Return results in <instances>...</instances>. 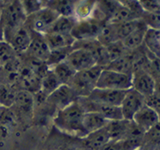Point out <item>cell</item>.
<instances>
[{
  "label": "cell",
  "instance_id": "cell-30",
  "mask_svg": "<svg viewBox=\"0 0 160 150\" xmlns=\"http://www.w3.org/2000/svg\"><path fill=\"white\" fill-rule=\"evenodd\" d=\"M72 47H67V48H58V49H54L51 50L50 56L46 62V63L49 68H52L55 66L57 64L62 62L67 59L69 53L72 51Z\"/></svg>",
  "mask_w": 160,
  "mask_h": 150
},
{
  "label": "cell",
  "instance_id": "cell-36",
  "mask_svg": "<svg viewBox=\"0 0 160 150\" xmlns=\"http://www.w3.org/2000/svg\"><path fill=\"white\" fill-rule=\"evenodd\" d=\"M15 93L11 88L6 85H0V105L4 107H10L14 104Z\"/></svg>",
  "mask_w": 160,
  "mask_h": 150
},
{
  "label": "cell",
  "instance_id": "cell-14",
  "mask_svg": "<svg viewBox=\"0 0 160 150\" xmlns=\"http://www.w3.org/2000/svg\"><path fill=\"white\" fill-rule=\"evenodd\" d=\"M108 121L101 115L95 111L84 112L82 121L83 137L93 132L101 129L106 125Z\"/></svg>",
  "mask_w": 160,
  "mask_h": 150
},
{
  "label": "cell",
  "instance_id": "cell-20",
  "mask_svg": "<svg viewBox=\"0 0 160 150\" xmlns=\"http://www.w3.org/2000/svg\"><path fill=\"white\" fill-rule=\"evenodd\" d=\"M44 39L48 45L51 50L58 49V48L72 47L75 39L69 35H61L52 32H47L44 34Z\"/></svg>",
  "mask_w": 160,
  "mask_h": 150
},
{
  "label": "cell",
  "instance_id": "cell-1",
  "mask_svg": "<svg viewBox=\"0 0 160 150\" xmlns=\"http://www.w3.org/2000/svg\"><path fill=\"white\" fill-rule=\"evenodd\" d=\"M84 110L78 100L65 108L59 110L56 115V126L61 130L71 134H77L83 137L82 121Z\"/></svg>",
  "mask_w": 160,
  "mask_h": 150
},
{
  "label": "cell",
  "instance_id": "cell-39",
  "mask_svg": "<svg viewBox=\"0 0 160 150\" xmlns=\"http://www.w3.org/2000/svg\"><path fill=\"white\" fill-rule=\"evenodd\" d=\"M144 104L149 108L152 109L153 111H157L159 113L160 109V100H159V94L157 91L152 93V95L144 97Z\"/></svg>",
  "mask_w": 160,
  "mask_h": 150
},
{
  "label": "cell",
  "instance_id": "cell-15",
  "mask_svg": "<svg viewBox=\"0 0 160 150\" xmlns=\"http://www.w3.org/2000/svg\"><path fill=\"white\" fill-rule=\"evenodd\" d=\"M31 41V36L29 31L25 27L19 26L16 30H14L8 43L11 45L16 53H19L27 51Z\"/></svg>",
  "mask_w": 160,
  "mask_h": 150
},
{
  "label": "cell",
  "instance_id": "cell-34",
  "mask_svg": "<svg viewBox=\"0 0 160 150\" xmlns=\"http://www.w3.org/2000/svg\"><path fill=\"white\" fill-rule=\"evenodd\" d=\"M138 22H139V20H135L127 21V22L120 23V24H115L118 41H122L128 35L132 33L136 28L138 27Z\"/></svg>",
  "mask_w": 160,
  "mask_h": 150
},
{
  "label": "cell",
  "instance_id": "cell-25",
  "mask_svg": "<svg viewBox=\"0 0 160 150\" xmlns=\"http://www.w3.org/2000/svg\"><path fill=\"white\" fill-rule=\"evenodd\" d=\"M14 104L16 105L20 111L24 112H30L33 109L35 104V98L32 93L26 89H21L15 93Z\"/></svg>",
  "mask_w": 160,
  "mask_h": 150
},
{
  "label": "cell",
  "instance_id": "cell-40",
  "mask_svg": "<svg viewBox=\"0 0 160 150\" xmlns=\"http://www.w3.org/2000/svg\"><path fill=\"white\" fill-rule=\"evenodd\" d=\"M144 11L159 12L158 0H138Z\"/></svg>",
  "mask_w": 160,
  "mask_h": 150
},
{
  "label": "cell",
  "instance_id": "cell-43",
  "mask_svg": "<svg viewBox=\"0 0 160 150\" xmlns=\"http://www.w3.org/2000/svg\"><path fill=\"white\" fill-rule=\"evenodd\" d=\"M138 150H142V149H138Z\"/></svg>",
  "mask_w": 160,
  "mask_h": 150
},
{
  "label": "cell",
  "instance_id": "cell-24",
  "mask_svg": "<svg viewBox=\"0 0 160 150\" xmlns=\"http://www.w3.org/2000/svg\"><path fill=\"white\" fill-rule=\"evenodd\" d=\"M96 40L99 42V44H101L104 47L117 42L118 39L116 35V25L113 23H107L105 25H103L99 30Z\"/></svg>",
  "mask_w": 160,
  "mask_h": 150
},
{
  "label": "cell",
  "instance_id": "cell-8",
  "mask_svg": "<svg viewBox=\"0 0 160 150\" xmlns=\"http://www.w3.org/2000/svg\"><path fill=\"white\" fill-rule=\"evenodd\" d=\"M77 100V95L68 84H61L58 89L48 95L47 100L49 104L55 106V108L59 111Z\"/></svg>",
  "mask_w": 160,
  "mask_h": 150
},
{
  "label": "cell",
  "instance_id": "cell-13",
  "mask_svg": "<svg viewBox=\"0 0 160 150\" xmlns=\"http://www.w3.org/2000/svg\"><path fill=\"white\" fill-rule=\"evenodd\" d=\"M148 29V27L145 25V23L141 19H139L138 27L122 41L125 48L127 50L132 51L140 48L143 44L144 36Z\"/></svg>",
  "mask_w": 160,
  "mask_h": 150
},
{
  "label": "cell",
  "instance_id": "cell-3",
  "mask_svg": "<svg viewBox=\"0 0 160 150\" xmlns=\"http://www.w3.org/2000/svg\"><path fill=\"white\" fill-rule=\"evenodd\" d=\"M95 88L127 90L132 88V75L103 68L96 82Z\"/></svg>",
  "mask_w": 160,
  "mask_h": 150
},
{
  "label": "cell",
  "instance_id": "cell-5",
  "mask_svg": "<svg viewBox=\"0 0 160 150\" xmlns=\"http://www.w3.org/2000/svg\"><path fill=\"white\" fill-rule=\"evenodd\" d=\"M127 90H115V89H99L94 88L90 94L87 96L88 100L92 102L99 105L120 106L125 93Z\"/></svg>",
  "mask_w": 160,
  "mask_h": 150
},
{
  "label": "cell",
  "instance_id": "cell-38",
  "mask_svg": "<svg viewBox=\"0 0 160 150\" xmlns=\"http://www.w3.org/2000/svg\"><path fill=\"white\" fill-rule=\"evenodd\" d=\"M16 122V115L9 107H0V124L8 126L11 128Z\"/></svg>",
  "mask_w": 160,
  "mask_h": 150
},
{
  "label": "cell",
  "instance_id": "cell-29",
  "mask_svg": "<svg viewBox=\"0 0 160 150\" xmlns=\"http://www.w3.org/2000/svg\"><path fill=\"white\" fill-rule=\"evenodd\" d=\"M62 83L59 82L58 78L56 77L52 70L49 68L45 75L42 78V83H41V91L43 92L45 95L47 96L52 93L55 89H57L58 87L61 85Z\"/></svg>",
  "mask_w": 160,
  "mask_h": 150
},
{
  "label": "cell",
  "instance_id": "cell-6",
  "mask_svg": "<svg viewBox=\"0 0 160 150\" xmlns=\"http://www.w3.org/2000/svg\"><path fill=\"white\" fill-rule=\"evenodd\" d=\"M132 89L146 97L156 91V82L146 70H134L132 73Z\"/></svg>",
  "mask_w": 160,
  "mask_h": 150
},
{
  "label": "cell",
  "instance_id": "cell-42",
  "mask_svg": "<svg viewBox=\"0 0 160 150\" xmlns=\"http://www.w3.org/2000/svg\"><path fill=\"white\" fill-rule=\"evenodd\" d=\"M99 150H127L123 140H111Z\"/></svg>",
  "mask_w": 160,
  "mask_h": 150
},
{
  "label": "cell",
  "instance_id": "cell-32",
  "mask_svg": "<svg viewBox=\"0 0 160 150\" xmlns=\"http://www.w3.org/2000/svg\"><path fill=\"white\" fill-rule=\"evenodd\" d=\"M139 20L134 15L132 12L130 10L126 5H121L116 10V13L113 14V16L110 19V23L113 24H120V23L127 22L132 20Z\"/></svg>",
  "mask_w": 160,
  "mask_h": 150
},
{
  "label": "cell",
  "instance_id": "cell-10",
  "mask_svg": "<svg viewBox=\"0 0 160 150\" xmlns=\"http://www.w3.org/2000/svg\"><path fill=\"white\" fill-rule=\"evenodd\" d=\"M59 16L60 15L52 8L40 9L32 14L31 20V27L36 32H43L45 34Z\"/></svg>",
  "mask_w": 160,
  "mask_h": 150
},
{
  "label": "cell",
  "instance_id": "cell-41",
  "mask_svg": "<svg viewBox=\"0 0 160 150\" xmlns=\"http://www.w3.org/2000/svg\"><path fill=\"white\" fill-rule=\"evenodd\" d=\"M40 0H23V8L25 11H27L30 14H33L40 10Z\"/></svg>",
  "mask_w": 160,
  "mask_h": 150
},
{
  "label": "cell",
  "instance_id": "cell-17",
  "mask_svg": "<svg viewBox=\"0 0 160 150\" xmlns=\"http://www.w3.org/2000/svg\"><path fill=\"white\" fill-rule=\"evenodd\" d=\"M133 58H134L133 52H132V51L128 50L124 55H122V57H120L116 60L109 62L104 68L122 72L125 74L132 75Z\"/></svg>",
  "mask_w": 160,
  "mask_h": 150
},
{
  "label": "cell",
  "instance_id": "cell-21",
  "mask_svg": "<svg viewBox=\"0 0 160 150\" xmlns=\"http://www.w3.org/2000/svg\"><path fill=\"white\" fill-rule=\"evenodd\" d=\"M24 8L19 3H14L9 6L6 13V21L8 27L11 29L18 28L24 21Z\"/></svg>",
  "mask_w": 160,
  "mask_h": 150
},
{
  "label": "cell",
  "instance_id": "cell-7",
  "mask_svg": "<svg viewBox=\"0 0 160 150\" xmlns=\"http://www.w3.org/2000/svg\"><path fill=\"white\" fill-rule=\"evenodd\" d=\"M103 25L95 19H85L75 24L71 31V36L76 40L96 39L99 30Z\"/></svg>",
  "mask_w": 160,
  "mask_h": 150
},
{
  "label": "cell",
  "instance_id": "cell-4",
  "mask_svg": "<svg viewBox=\"0 0 160 150\" xmlns=\"http://www.w3.org/2000/svg\"><path fill=\"white\" fill-rule=\"evenodd\" d=\"M144 105V96L132 88L127 89L120 106L123 119L132 121L134 115Z\"/></svg>",
  "mask_w": 160,
  "mask_h": 150
},
{
  "label": "cell",
  "instance_id": "cell-33",
  "mask_svg": "<svg viewBox=\"0 0 160 150\" xmlns=\"http://www.w3.org/2000/svg\"><path fill=\"white\" fill-rule=\"evenodd\" d=\"M95 0H83L79 3H76L74 14L81 18L82 20L88 19L90 17L91 13L94 10Z\"/></svg>",
  "mask_w": 160,
  "mask_h": 150
},
{
  "label": "cell",
  "instance_id": "cell-2",
  "mask_svg": "<svg viewBox=\"0 0 160 150\" xmlns=\"http://www.w3.org/2000/svg\"><path fill=\"white\" fill-rule=\"evenodd\" d=\"M102 69V67L94 65L88 69L76 72L68 85L73 89L78 98L87 97L90 94L96 86V82Z\"/></svg>",
  "mask_w": 160,
  "mask_h": 150
},
{
  "label": "cell",
  "instance_id": "cell-37",
  "mask_svg": "<svg viewBox=\"0 0 160 150\" xmlns=\"http://www.w3.org/2000/svg\"><path fill=\"white\" fill-rule=\"evenodd\" d=\"M141 20L148 28L159 30V12L144 11Z\"/></svg>",
  "mask_w": 160,
  "mask_h": 150
},
{
  "label": "cell",
  "instance_id": "cell-35",
  "mask_svg": "<svg viewBox=\"0 0 160 150\" xmlns=\"http://www.w3.org/2000/svg\"><path fill=\"white\" fill-rule=\"evenodd\" d=\"M105 50H106V53H107L109 62H111L116 60L120 57H122L128 51L125 48L122 41H117V42L108 45L105 47Z\"/></svg>",
  "mask_w": 160,
  "mask_h": 150
},
{
  "label": "cell",
  "instance_id": "cell-11",
  "mask_svg": "<svg viewBox=\"0 0 160 150\" xmlns=\"http://www.w3.org/2000/svg\"><path fill=\"white\" fill-rule=\"evenodd\" d=\"M132 122L146 132L158 123H159V113L144 105L134 115Z\"/></svg>",
  "mask_w": 160,
  "mask_h": 150
},
{
  "label": "cell",
  "instance_id": "cell-23",
  "mask_svg": "<svg viewBox=\"0 0 160 150\" xmlns=\"http://www.w3.org/2000/svg\"><path fill=\"white\" fill-rule=\"evenodd\" d=\"M143 44L146 46L149 52L153 54L157 58H159V30L148 28L144 36Z\"/></svg>",
  "mask_w": 160,
  "mask_h": 150
},
{
  "label": "cell",
  "instance_id": "cell-28",
  "mask_svg": "<svg viewBox=\"0 0 160 150\" xmlns=\"http://www.w3.org/2000/svg\"><path fill=\"white\" fill-rule=\"evenodd\" d=\"M121 5L122 3H119L117 0H95V10L99 11L103 18H108L109 20Z\"/></svg>",
  "mask_w": 160,
  "mask_h": 150
},
{
  "label": "cell",
  "instance_id": "cell-22",
  "mask_svg": "<svg viewBox=\"0 0 160 150\" xmlns=\"http://www.w3.org/2000/svg\"><path fill=\"white\" fill-rule=\"evenodd\" d=\"M76 23L77 21L74 20L73 17L59 16L47 32H52L56 34H61V35H69Z\"/></svg>",
  "mask_w": 160,
  "mask_h": 150
},
{
  "label": "cell",
  "instance_id": "cell-26",
  "mask_svg": "<svg viewBox=\"0 0 160 150\" xmlns=\"http://www.w3.org/2000/svg\"><path fill=\"white\" fill-rule=\"evenodd\" d=\"M50 68L52 70L56 77L62 84H68L76 73L74 70L67 63L66 61L57 64Z\"/></svg>",
  "mask_w": 160,
  "mask_h": 150
},
{
  "label": "cell",
  "instance_id": "cell-9",
  "mask_svg": "<svg viewBox=\"0 0 160 150\" xmlns=\"http://www.w3.org/2000/svg\"><path fill=\"white\" fill-rule=\"evenodd\" d=\"M65 61L75 72L88 69L96 65L93 54L83 49H72Z\"/></svg>",
  "mask_w": 160,
  "mask_h": 150
},
{
  "label": "cell",
  "instance_id": "cell-31",
  "mask_svg": "<svg viewBox=\"0 0 160 150\" xmlns=\"http://www.w3.org/2000/svg\"><path fill=\"white\" fill-rule=\"evenodd\" d=\"M16 54L9 43L0 41V65L4 67L16 61Z\"/></svg>",
  "mask_w": 160,
  "mask_h": 150
},
{
  "label": "cell",
  "instance_id": "cell-27",
  "mask_svg": "<svg viewBox=\"0 0 160 150\" xmlns=\"http://www.w3.org/2000/svg\"><path fill=\"white\" fill-rule=\"evenodd\" d=\"M76 3L75 0H54L51 3V8L60 16L73 17Z\"/></svg>",
  "mask_w": 160,
  "mask_h": 150
},
{
  "label": "cell",
  "instance_id": "cell-16",
  "mask_svg": "<svg viewBox=\"0 0 160 150\" xmlns=\"http://www.w3.org/2000/svg\"><path fill=\"white\" fill-rule=\"evenodd\" d=\"M83 142L88 150H99L109 141H111L107 131L104 127L101 129L93 132L83 137Z\"/></svg>",
  "mask_w": 160,
  "mask_h": 150
},
{
  "label": "cell",
  "instance_id": "cell-19",
  "mask_svg": "<svg viewBox=\"0 0 160 150\" xmlns=\"http://www.w3.org/2000/svg\"><path fill=\"white\" fill-rule=\"evenodd\" d=\"M131 121L122 119L108 121L105 126L111 140H122L126 137Z\"/></svg>",
  "mask_w": 160,
  "mask_h": 150
},
{
  "label": "cell",
  "instance_id": "cell-18",
  "mask_svg": "<svg viewBox=\"0 0 160 150\" xmlns=\"http://www.w3.org/2000/svg\"><path fill=\"white\" fill-rule=\"evenodd\" d=\"M19 80L22 82V85L28 91L38 92L41 89L42 78L39 77L30 67L24 68L19 70Z\"/></svg>",
  "mask_w": 160,
  "mask_h": 150
},
{
  "label": "cell",
  "instance_id": "cell-12",
  "mask_svg": "<svg viewBox=\"0 0 160 150\" xmlns=\"http://www.w3.org/2000/svg\"><path fill=\"white\" fill-rule=\"evenodd\" d=\"M27 52L32 58L47 62L50 56L51 49L45 41L44 36H35L31 37Z\"/></svg>",
  "mask_w": 160,
  "mask_h": 150
}]
</instances>
